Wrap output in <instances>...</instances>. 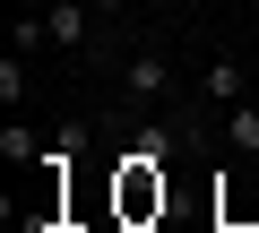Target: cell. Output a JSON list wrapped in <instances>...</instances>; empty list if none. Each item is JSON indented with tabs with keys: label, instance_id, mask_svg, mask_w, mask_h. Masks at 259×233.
<instances>
[{
	"label": "cell",
	"instance_id": "6da1fadb",
	"mask_svg": "<svg viewBox=\"0 0 259 233\" xmlns=\"http://www.w3.org/2000/svg\"><path fill=\"white\" fill-rule=\"evenodd\" d=\"M112 207H121V224L164 216V164H156V156H121V173H112Z\"/></svg>",
	"mask_w": 259,
	"mask_h": 233
},
{
	"label": "cell",
	"instance_id": "30bf717a",
	"mask_svg": "<svg viewBox=\"0 0 259 233\" xmlns=\"http://www.w3.org/2000/svg\"><path fill=\"white\" fill-rule=\"evenodd\" d=\"M35 9H44V0H35Z\"/></svg>",
	"mask_w": 259,
	"mask_h": 233
},
{
	"label": "cell",
	"instance_id": "8992f818",
	"mask_svg": "<svg viewBox=\"0 0 259 233\" xmlns=\"http://www.w3.org/2000/svg\"><path fill=\"white\" fill-rule=\"evenodd\" d=\"M0 156H9V164H44V138L26 121H9V130H0Z\"/></svg>",
	"mask_w": 259,
	"mask_h": 233
},
{
	"label": "cell",
	"instance_id": "9c48e42d",
	"mask_svg": "<svg viewBox=\"0 0 259 233\" xmlns=\"http://www.w3.org/2000/svg\"><path fill=\"white\" fill-rule=\"evenodd\" d=\"M87 9H95V18H121V9H130V0H87Z\"/></svg>",
	"mask_w": 259,
	"mask_h": 233
},
{
	"label": "cell",
	"instance_id": "7a4b0ae2",
	"mask_svg": "<svg viewBox=\"0 0 259 233\" xmlns=\"http://www.w3.org/2000/svg\"><path fill=\"white\" fill-rule=\"evenodd\" d=\"M121 86H130V104H156V95H173V69H164V52H130V61H121Z\"/></svg>",
	"mask_w": 259,
	"mask_h": 233
},
{
	"label": "cell",
	"instance_id": "3957f363",
	"mask_svg": "<svg viewBox=\"0 0 259 233\" xmlns=\"http://www.w3.org/2000/svg\"><path fill=\"white\" fill-rule=\"evenodd\" d=\"M87 18H95V9H87V0H44V26H52V43H61V52H78V43L95 35Z\"/></svg>",
	"mask_w": 259,
	"mask_h": 233
},
{
	"label": "cell",
	"instance_id": "52a82bcc",
	"mask_svg": "<svg viewBox=\"0 0 259 233\" xmlns=\"http://www.w3.org/2000/svg\"><path fill=\"white\" fill-rule=\"evenodd\" d=\"M18 95H26V52H9V61H0V104L18 112Z\"/></svg>",
	"mask_w": 259,
	"mask_h": 233
},
{
	"label": "cell",
	"instance_id": "ba28073f",
	"mask_svg": "<svg viewBox=\"0 0 259 233\" xmlns=\"http://www.w3.org/2000/svg\"><path fill=\"white\" fill-rule=\"evenodd\" d=\"M35 43H52V26H44V9H35V18H18V26H9V52H35Z\"/></svg>",
	"mask_w": 259,
	"mask_h": 233
},
{
	"label": "cell",
	"instance_id": "277c9868",
	"mask_svg": "<svg viewBox=\"0 0 259 233\" xmlns=\"http://www.w3.org/2000/svg\"><path fill=\"white\" fill-rule=\"evenodd\" d=\"M225 147L233 156H259V104H225Z\"/></svg>",
	"mask_w": 259,
	"mask_h": 233
},
{
	"label": "cell",
	"instance_id": "5b68a950",
	"mask_svg": "<svg viewBox=\"0 0 259 233\" xmlns=\"http://www.w3.org/2000/svg\"><path fill=\"white\" fill-rule=\"evenodd\" d=\"M199 95L207 104H242V61H207L199 69Z\"/></svg>",
	"mask_w": 259,
	"mask_h": 233
}]
</instances>
